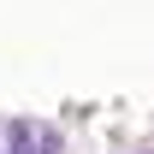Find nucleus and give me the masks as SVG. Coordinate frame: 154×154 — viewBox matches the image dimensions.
<instances>
[{"label": "nucleus", "mask_w": 154, "mask_h": 154, "mask_svg": "<svg viewBox=\"0 0 154 154\" xmlns=\"http://www.w3.org/2000/svg\"><path fill=\"white\" fill-rule=\"evenodd\" d=\"M142 154H154V148H142Z\"/></svg>", "instance_id": "obj_1"}]
</instances>
